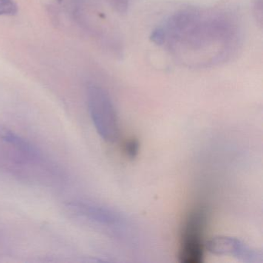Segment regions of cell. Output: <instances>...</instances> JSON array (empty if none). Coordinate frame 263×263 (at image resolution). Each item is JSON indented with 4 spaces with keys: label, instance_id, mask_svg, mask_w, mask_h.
Returning <instances> with one entry per match:
<instances>
[{
    "label": "cell",
    "instance_id": "cell-6",
    "mask_svg": "<svg viewBox=\"0 0 263 263\" xmlns=\"http://www.w3.org/2000/svg\"><path fill=\"white\" fill-rule=\"evenodd\" d=\"M152 41H153L154 43L157 44H162L164 41V30L161 28H158L156 30L152 33Z\"/></svg>",
    "mask_w": 263,
    "mask_h": 263
},
{
    "label": "cell",
    "instance_id": "cell-5",
    "mask_svg": "<svg viewBox=\"0 0 263 263\" xmlns=\"http://www.w3.org/2000/svg\"><path fill=\"white\" fill-rule=\"evenodd\" d=\"M124 151L129 158H135L139 151V143H138V140L135 139V138L127 140L124 144Z\"/></svg>",
    "mask_w": 263,
    "mask_h": 263
},
{
    "label": "cell",
    "instance_id": "cell-4",
    "mask_svg": "<svg viewBox=\"0 0 263 263\" xmlns=\"http://www.w3.org/2000/svg\"><path fill=\"white\" fill-rule=\"evenodd\" d=\"M18 11L13 0H0V16H13Z\"/></svg>",
    "mask_w": 263,
    "mask_h": 263
},
{
    "label": "cell",
    "instance_id": "cell-3",
    "mask_svg": "<svg viewBox=\"0 0 263 263\" xmlns=\"http://www.w3.org/2000/svg\"><path fill=\"white\" fill-rule=\"evenodd\" d=\"M205 247L215 255H232L250 261L256 259L255 251L252 250L242 241L232 237H215L207 241Z\"/></svg>",
    "mask_w": 263,
    "mask_h": 263
},
{
    "label": "cell",
    "instance_id": "cell-1",
    "mask_svg": "<svg viewBox=\"0 0 263 263\" xmlns=\"http://www.w3.org/2000/svg\"><path fill=\"white\" fill-rule=\"evenodd\" d=\"M207 211L196 206L186 215L181 226L178 258L183 263H201L204 258V235Z\"/></svg>",
    "mask_w": 263,
    "mask_h": 263
},
{
    "label": "cell",
    "instance_id": "cell-2",
    "mask_svg": "<svg viewBox=\"0 0 263 263\" xmlns=\"http://www.w3.org/2000/svg\"><path fill=\"white\" fill-rule=\"evenodd\" d=\"M87 102L98 135L104 141H116L119 135V124L116 110L108 93L101 87H90L87 92Z\"/></svg>",
    "mask_w": 263,
    "mask_h": 263
}]
</instances>
